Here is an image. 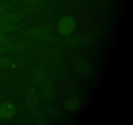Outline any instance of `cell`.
<instances>
[{"mask_svg": "<svg viewBox=\"0 0 133 125\" xmlns=\"http://www.w3.org/2000/svg\"><path fill=\"white\" fill-rule=\"evenodd\" d=\"M29 1L32 3H38V2H40V1H43V0H29Z\"/></svg>", "mask_w": 133, "mask_h": 125, "instance_id": "obj_11", "label": "cell"}, {"mask_svg": "<svg viewBox=\"0 0 133 125\" xmlns=\"http://www.w3.org/2000/svg\"><path fill=\"white\" fill-rule=\"evenodd\" d=\"M23 18V15L20 12H10L4 13L0 16V22L9 24H15L19 22Z\"/></svg>", "mask_w": 133, "mask_h": 125, "instance_id": "obj_3", "label": "cell"}, {"mask_svg": "<svg viewBox=\"0 0 133 125\" xmlns=\"http://www.w3.org/2000/svg\"><path fill=\"white\" fill-rule=\"evenodd\" d=\"M76 27V22L74 18L70 16H64L57 22L58 31L63 35H68L72 33Z\"/></svg>", "mask_w": 133, "mask_h": 125, "instance_id": "obj_1", "label": "cell"}, {"mask_svg": "<svg viewBox=\"0 0 133 125\" xmlns=\"http://www.w3.org/2000/svg\"><path fill=\"white\" fill-rule=\"evenodd\" d=\"M10 1H18V0H10Z\"/></svg>", "mask_w": 133, "mask_h": 125, "instance_id": "obj_12", "label": "cell"}, {"mask_svg": "<svg viewBox=\"0 0 133 125\" xmlns=\"http://www.w3.org/2000/svg\"><path fill=\"white\" fill-rule=\"evenodd\" d=\"M12 61L9 57H0V68H6L11 66Z\"/></svg>", "mask_w": 133, "mask_h": 125, "instance_id": "obj_7", "label": "cell"}, {"mask_svg": "<svg viewBox=\"0 0 133 125\" xmlns=\"http://www.w3.org/2000/svg\"><path fill=\"white\" fill-rule=\"evenodd\" d=\"M64 106L66 111L69 112H75L81 107V102L76 97H70L64 102Z\"/></svg>", "mask_w": 133, "mask_h": 125, "instance_id": "obj_4", "label": "cell"}, {"mask_svg": "<svg viewBox=\"0 0 133 125\" xmlns=\"http://www.w3.org/2000/svg\"><path fill=\"white\" fill-rule=\"evenodd\" d=\"M29 36L34 39H44L49 36V30L45 28L35 29L28 31Z\"/></svg>", "mask_w": 133, "mask_h": 125, "instance_id": "obj_5", "label": "cell"}, {"mask_svg": "<svg viewBox=\"0 0 133 125\" xmlns=\"http://www.w3.org/2000/svg\"><path fill=\"white\" fill-rule=\"evenodd\" d=\"M11 50V46H0V54L5 53Z\"/></svg>", "mask_w": 133, "mask_h": 125, "instance_id": "obj_9", "label": "cell"}, {"mask_svg": "<svg viewBox=\"0 0 133 125\" xmlns=\"http://www.w3.org/2000/svg\"><path fill=\"white\" fill-rule=\"evenodd\" d=\"M6 9H7V7H6V5L0 2V16L6 12Z\"/></svg>", "mask_w": 133, "mask_h": 125, "instance_id": "obj_10", "label": "cell"}, {"mask_svg": "<svg viewBox=\"0 0 133 125\" xmlns=\"http://www.w3.org/2000/svg\"><path fill=\"white\" fill-rule=\"evenodd\" d=\"M8 40V36L6 34H0V46L5 44Z\"/></svg>", "mask_w": 133, "mask_h": 125, "instance_id": "obj_8", "label": "cell"}, {"mask_svg": "<svg viewBox=\"0 0 133 125\" xmlns=\"http://www.w3.org/2000/svg\"><path fill=\"white\" fill-rule=\"evenodd\" d=\"M16 113V107L14 103L6 101L0 104V118L9 120L13 118Z\"/></svg>", "mask_w": 133, "mask_h": 125, "instance_id": "obj_2", "label": "cell"}, {"mask_svg": "<svg viewBox=\"0 0 133 125\" xmlns=\"http://www.w3.org/2000/svg\"><path fill=\"white\" fill-rule=\"evenodd\" d=\"M15 29V24H9L0 22V34H6L7 33L14 31Z\"/></svg>", "mask_w": 133, "mask_h": 125, "instance_id": "obj_6", "label": "cell"}]
</instances>
